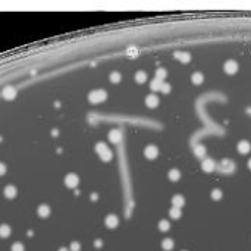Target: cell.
Wrapping results in <instances>:
<instances>
[{
  "label": "cell",
  "mask_w": 251,
  "mask_h": 251,
  "mask_svg": "<svg viewBox=\"0 0 251 251\" xmlns=\"http://www.w3.org/2000/svg\"><path fill=\"white\" fill-rule=\"evenodd\" d=\"M144 156L150 160L156 159V157L159 156V147H156V145H153V144L147 145V147L144 148Z\"/></svg>",
  "instance_id": "obj_3"
},
{
  "label": "cell",
  "mask_w": 251,
  "mask_h": 251,
  "mask_svg": "<svg viewBox=\"0 0 251 251\" xmlns=\"http://www.w3.org/2000/svg\"><path fill=\"white\" fill-rule=\"evenodd\" d=\"M247 166H248V169H250V170H251V159H250V160H248V162H247Z\"/></svg>",
  "instance_id": "obj_35"
},
{
  "label": "cell",
  "mask_w": 251,
  "mask_h": 251,
  "mask_svg": "<svg viewBox=\"0 0 251 251\" xmlns=\"http://www.w3.org/2000/svg\"><path fill=\"white\" fill-rule=\"evenodd\" d=\"M166 77H168V72H166V69H163V68L156 69V79H159V81H163Z\"/></svg>",
  "instance_id": "obj_21"
},
{
  "label": "cell",
  "mask_w": 251,
  "mask_h": 251,
  "mask_svg": "<svg viewBox=\"0 0 251 251\" xmlns=\"http://www.w3.org/2000/svg\"><path fill=\"white\" fill-rule=\"evenodd\" d=\"M6 197H9V198H13L15 195H16V189H15V187H6Z\"/></svg>",
  "instance_id": "obj_25"
},
{
  "label": "cell",
  "mask_w": 251,
  "mask_h": 251,
  "mask_svg": "<svg viewBox=\"0 0 251 251\" xmlns=\"http://www.w3.org/2000/svg\"><path fill=\"white\" fill-rule=\"evenodd\" d=\"M12 251H24V247L19 242H15L13 247H12Z\"/></svg>",
  "instance_id": "obj_30"
},
{
  "label": "cell",
  "mask_w": 251,
  "mask_h": 251,
  "mask_svg": "<svg viewBox=\"0 0 251 251\" xmlns=\"http://www.w3.org/2000/svg\"><path fill=\"white\" fill-rule=\"evenodd\" d=\"M169 216L173 219V220H176V219H179V217L182 216V212H181V208H176V207H172L169 210Z\"/></svg>",
  "instance_id": "obj_20"
},
{
  "label": "cell",
  "mask_w": 251,
  "mask_h": 251,
  "mask_svg": "<svg viewBox=\"0 0 251 251\" xmlns=\"http://www.w3.org/2000/svg\"><path fill=\"white\" fill-rule=\"evenodd\" d=\"M109 140L112 141V143H119V141L122 140V131L121 129H112L110 132H109Z\"/></svg>",
  "instance_id": "obj_8"
},
{
  "label": "cell",
  "mask_w": 251,
  "mask_h": 251,
  "mask_svg": "<svg viewBox=\"0 0 251 251\" xmlns=\"http://www.w3.org/2000/svg\"><path fill=\"white\" fill-rule=\"evenodd\" d=\"M38 213H40V216H48V213H50V208L47 207V206H41V207L38 208Z\"/></svg>",
  "instance_id": "obj_29"
},
{
  "label": "cell",
  "mask_w": 251,
  "mask_h": 251,
  "mask_svg": "<svg viewBox=\"0 0 251 251\" xmlns=\"http://www.w3.org/2000/svg\"><path fill=\"white\" fill-rule=\"evenodd\" d=\"M78 181H79V179H78V176H77V175H73V173L68 175V176H66V179H65V182H66V185H68L69 188H75V187L78 185Z\"/></svg>",
  "instance_id": "obj_11"
},
{
  "label": "cell",
  "mask_w": 251,
  "mask_h": 251,
  "mask_svg": "<svg viewBox=\"0 0 251 251\" xmlns=\"http://www.w3.org/2000/svg\"><path fill=\"white\" fill-rule=\"evenodd\" d=\"M106 150H107V145L104 144V143H98V144L96 145V151L98 154H102L103 151H106Z\"/></svg>",
  "instance_id": "obj_28"
},
{
  "label": "cell",
  "mask_w": 251,
  "mask_h": 251,
  "mask_svg": "<svg viewBox=\"0 0 251 251\" xmlns=\"http://www.w3.org/2000/svg\"><path fill=\"white\" fill-rule=\"evenodd\" d=\"M126 53L129 54V56H137V54H138V50H137V47H129Z\"/></svg>",
  "instance_id": "obj_31"
},
{
  "label": "cell",
  "mask_w": 251,
  "mask_h": 251,
  "mask_svg": "<svg viewBox=\"0 0 251 251\" xmlns=\"http://www.w3.org/2000/svg\"><path fill=\"white\" fill-rule=\"evenodd\" d=\"M15 94H16V93H15V90H13V88H9V87H8L5 91H3V96H5L6 98H13Z\"/></svg>",
  "instance_id": "obj_26"
},
{
  "label": "cell",
  "mask_w": 251,
  "mask_h": 251,
  "mask_svg": "<svg viewBox=\"0 0 251 251\" xmlns=\"http://www.w3.org/2000/svg\"><path fill=\"white\" fill-rule=\"evenodd\" d=\"M168 178H169V181H172V182L179 181V179H181V170L179 169H170L169 172H168Z\"/></svg>",
  "instance_id": "obj_13"
},
{
  "label": "cell",
  "mask_w": 251,
  "mask_h": 251,
  "mask_svg": "<svg viewBox=\"0 0 251 251\" xmlns=\"http://www.w3.org/2000/svg\"><path fill=\"white\" fill-rule=\"evenodd\" d=\"M159 97L156 96V94H148V96L145 97V106L150 107V109H154V107L159 106Z\"/></svg>",
  "instance_id": "obj_4"
},
{
  "label": "cell",
  "mask_w": 251,
  "mask_h": 251,
  "mask_svg": "<svg viewBox=\"0 0 251 251\" xmlns=\"http://www.w3.org/2000/svg\"><path fill=\"white\" fill-rule=\"evenodd\" d=\"M104 223H106L107 228H110V229H113V228L118 226V223H119V219L115 216V214H109V216L106 217V220H104Z\"/></svg>",
  "instance_id": "obj_10"
},
{
  "label": "cell",
  "mask_w": 251,
  "mask_h": 251,
  "mask_svg": "<svg viewBox=\"0 0 251 251\" xmlns=\"http://www.w3.org/2000/svg\"><path fill=\"white\" fill-rule=\"evenodd\" d=\"M60 251H68V250H66V248H62V250H60Z\"/></svg>",
  "instance_id": "obj_36"
},
{
  "label": "cell",
  "mask_w": 251,
  "mask_h": 251,
  "mask_svg": "<svg viewBox=\"0 0 251 251\" xmlns=\"http://www.w3.org/2000/svg\"><path fill=\"white\" fill-rule=\"evenodd\" d=\"M5 170H6L5 164H2V163H0V175H3V173H5Z\"/></svg>",
  "instance_id": "obj_33"
},
{
  "label": "cell",
  "mask_w": 251,
  "mask_h": 251,
  "mask_svg": "<svg viewBox=\"0 0 251 251\" xmlns=\"http://www.w3.org/2000/svg\"><path fill=\"white\" fill-rule=\"evenodd\" d=\"M8 235H10V228L8 226V225H2V226H0V237L6 238Z\"/></svg>",
  "instance_id": "obj_23"
},
{
  "label": "cell",
  "mask_w": 251,
  "mask_h": 251,
  "mask_svg": "<svg viewBox=\"0 0 251 251\" xmlns=\"http://www.w3.org/2000/svg\"><path fill=\"white\" fill-rule=\"evenodd\" d=\"M88 98H90V102L91 103H102L107 98V94H106L104 90H94V91L90 93Z\"/></svg>",
  "instance_id": "obj_1"
},
{
  "label": "cell",
  "mask_w": 251,
  "mask_h": 251,
  "mask_svg": "<svg viewBox=\"0 0 251 251\" xmlns=\"http://www.w3.org/2000/svg\"><path fill=\"white\" fill-rule=\"evenodd\" d=\"M237 150H238V153H241V154H248L251 150V144L248 141H239L237 145Z\"/></svg>",
  "instance_id": "obj_6"
},
{
  "label": "cell",
  "mask_w": 251,
  "mask_h": 251,
  "mask_svg": "<svg viewBox=\"0 0 251 251\" xmlns=\"http://www.w3.org/2000/svg\"><path fill=\"white\" fill-rule=\"evenodd\" d=\"M135 81L138 82V84H144V82L147 81V73H145L144 71H138V72L135 73Z\"/></svg>",
  "instance_id": "obj_19"
},
{
  "label": "cell",
  "mask_w": 251,
  "mask_h": 251,
  "mask_svg": "<svg viewBox=\"0 0 251 251\" xmlns=\"http://www.w3.org/2000/svg\"><path fill=\"white\" fill-rule=\"evenodd\" d=\"M173 247H175V242L172 238H164L163 241H162V248H163L164 251L173 250Z\"/></svg>",
  "instance_id": "obj_14"
},
{
  "label": "cell",
  "mask_w": 251,
  "mask_h": 251,
  "mask_svg": "<svg viewBox=\"0 0 251 251\" xmlns=\"http://www.w3.org/2000/svg\"><path fill=\"white\" fill-rule=\"evenodd\" d=\"M162 87H163V81H159V79H156V78L150 82V88H151L153 91H160Z\"/></svg>",
  "instance_id": "obj_17"
},
{
  "label": "cell",
  "mask_w": 251,
  "mask_h": 251,
  "mask_svg": "<svg viewBox=\"0 0 251 251\" xmlns=\"http://www.w3.org/2000/svg\"><path fill=\"white\" fill-rule=\"evenodd\" d=\"M210 195H212V200H214V201H219V200H222L223 193H222V189H220V188H213Z\"/></svg>",
  "instance_id": "obj_18"
},
{
  "label": "cell",
  "mask_w": 251,
  "mask_h": 251,
  "mask_svg": "<svg viewBox=\"0 0 251 251\" xmlns=\"http://www.w3.org/2000/svg\"><path fill=\"white\" fill-rule=\"evenodd\" d=\"M157 228H159V231H162V232H168V231L170 229L169 220H166V219H162V220L157 223Z\"/></svg>",
  "instance_id": "obj_16"
},
{
  "label": "cell",
  "mask_w": 251,
  "mask_h": 251,
  "mask_svg": "<svg viewBox=\"0 0 251 251\" xmlns=\"http://www.w3.org/2000/svg\"><path fill=\"white\" fill-rule=\"evenodd\" d=\"M191 81H193V84H195V85H200V84L204 82V75L201 72H194L193 75H191Z\"/></svg>",
  "instance_id": "obj_15"
},
{
  "label": "cell",
  "mask_w": 251,
  "mask_h": 251,
  "mask_svg": "<svg viewBox=\"0 0 251 251\" xmlns=\"http://www.w3.org/2000/svg\"><path fill=\"white\" fill-rule=\"evenodd\" d=\"M100 157H102V160H104V162H109V160H112L113 154H112V151H110V150L107 148L106 151H103L102 154H100Z\"/></svg>",
  "instance_id": "obj_24"
},
{
  "label": "cell",
  "mask_w": 251,
  "mask_h": 251,
  "mask_svg": "<svg viewBox=\"0 0 251 251\" xmlns=\"http://www.w3.org/2000/svg\"><path fill=\"white\" fill-rule=\"evenodd\" d=\"M201 169H203L204 172L210 173V172H213V170L216 169V163H214L212 159H204L203 163H201Z\"/></svg>",
  "instance_id": "obj_5"
},
{
  "label": "cell",
  "mask_w": 251,
  "mask_h": 251,
  "mask_svg": "<svg viewBox=\"0 0 251 251\" xmlns=\"http://www.w3.org/2000/svg\"><path fill=\"white\" fill-rule=\"evenodd\" d=\"M170 91H172V87H170V84H169V82H163V87H162L160 93H162V94H169Z\"/></svg>",
  "instance_id": "obj_27"
},
{
  "label": "cell",
  "mask_w": 251,
  "mask_h": 251,
  "mask_svg": "<svg viewBox=\"0 0 251 251\" xmlns=\"http://www.w3.org/2000/svg\"><path fill=\"white\" fill-rule=\"evenodd\" d=\"M109 78H110V81L113 82V84H118V82H121L122 75L118 72V71H115V72H112V73H110V77H109Z\"/></svg>",
  "instance_id": "obj_22"
},
{
  "label": "cell",
  "mask_w": 251,
  "mask_h": 251,
  "mask_svg": "<svg viewBox=\"0 0 251 251\" xmlns=\"http://www.w3.org/2000/svg\"><path fill=\"white\" fill-rule=\"evenodd\" d=\"M183 204H185V198H183V195H181V194H176V195H173L172 197V206L176 208H182Z\"/></svg>",
  "instance_id": "obj_7"
},
{
  "label": "cell",
  "mask_w": 251,
  "mask_h": 251,
  "mask_svg": "<svg viewBox=\"0 0 251 251\" xmlns=\"http://www.w3.org/2000/svg\"><path fill=\"white\" fill-rule=\"evenodd\" d=\"M223 71L228 75H235L238 71V63L235 60H226L225 65H223Z\"/></svg>",
  "instance_id": "obj_2"
},
{
  "label": "cell",
  "mask_w": 251,
  "mask_h": 251,
  "mask_svg": "<svg viewBox=\"0 0 251 251\" xmlns=\"http://www.w3.org/2000/svg\"><path fill=\"white\" fill-rule=\"evenodd\" d=\"M206 151H207V148L204 147V145H195V148H194V154L197 156L198 159H203L204 160V157H206Z\"/></svg>",
  "instance_id": "obj_12"
},
{
  "label": "cell",
  "mask_w": 251,
  "mask_h": 251,
  "mask_svg": "<svg viewBox=\"0 0 251 251\" xmlns=\"http://www.w3.org/2000/svg\"><path fill=\"white\" fill-rule=\"evenodd\" d=\"M71 250H72V251H79V244H78V242H72Z\"/></svg>",
  "instance_id": "obj_32"
},
{
  "label": "cell",
  "mask_w": 251,
  "mask_h": 251,
  "mask_svg": "<svg viewBox=\"0 0 251 251\" xmlns=\"http://www.w3.org/2000/svg\"><path fill=\"white\" fill-rule=\"evenodd\" d=\"M102 244H103V242L100 241V239H98V241H96V247H97V248H100V247H102Z\"/></svg>",
  "instance_id": "obj_34"
},
{
  "label": "cell",
  "mask_w": 251,
  "mask_h": 251,
  "mask_svg": "<svg viewBox=\"0 0 251 251\" xmlns=\"http://www.w3.org/2000/svg\"><path fill=\"white\" fill-rule=\"evenodd\" d=\"M175 58L178 59L179 62H182V63H189L191 62V54L187 53V52H176V53H175Z\"/></svg>",
  "instance_id": "obj_9"
}]
</instances>
